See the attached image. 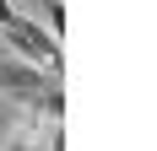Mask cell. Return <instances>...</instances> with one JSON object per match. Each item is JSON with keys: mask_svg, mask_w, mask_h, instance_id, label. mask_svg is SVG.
Segmentation results:
<instances>
[{"mask_svg": "<svg viewBox=\"0 0 157 151\" xmlns=\"http://www.w3.org/2000/svg\"><path fill=\"white\" fill-rule=\"evenodd\" d=\"M44 22H49V32L60 38L65 32V0H44Z\"/></svg>", "mask_w": 157, "mask_h": 151, "instance_id": "obj_3", "label": "cell"}, {"mask_svg": "<svg viewBox=\"0 0 157 151\" xmlns=\"http://www.w3.org/2000/svg\"><path fill=\"white\" fill-rule=\"evenodd\" d=\"M0 32H6V43L16 49V60L38 65V70H49V76H60V38H54L49 27H38L33 16L11 11L6 22H0Z\"/></svg>", "mask_w": 157, "mask_h": 151, "instance_id": "obj_1", "label": "cell"}, {"mask_svg": "<svg viewBox=\"0 0 157 151\" xmlns=\"http://www.w3.org/2000/svg\"><path fill=\"white\" fill-rule=\"evenodd\" d=\"M54 87H60V76L38 70V65H27V60H0V92L16 97L22 108H33L44 92H54Z\"/></svg>", "mask_w": 157, "mask_h": 151, "instance_id": "obj_2", "label": "cell"}]
</instances>
